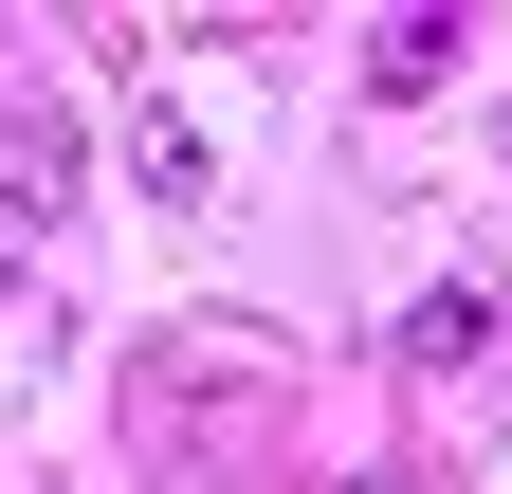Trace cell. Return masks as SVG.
I'll return each mask as SVG.
<instances>
[{
  "label": "cell",
  "mask_w": 512,
  "mask_h": 494,
  "mask_svg": "<svg viewBox=\"0 0 512 494\" xmlns=\"http://www.w3.org/2000/svg\"><path fill=\"white\" fill-rule=\"evenodd\" d=\"M92 202V129H74V110H55V92H0V220H74Z\"/></svg>",
  "instance_id": "1"
},
{
  "label": "cell",
  "mask_w": 512,
  "mask_h": 494,
  "mask_svg": "<svg viewBox=\"0 0 512 494\" xmlns=\"http://www.w3.org/2000/svg\"><path fill=\"white\" fill-rule=\"evenodd\" d=\"M128 183H147V202H220V147H202V110L128 92Z\"/></svg>",
  "instance_id": "2"
},
{
  "label": "cell",
  "mask_w": 512,
  "mask_h": 494,
  "mask_svg": "<svg viewBox=\"0 0 512 494\" xmlns=\"http://www.w3.org/2000/svg\"><path fill=\"white\" fill-rule=\"evenodd\" d=\"M494 348V293H421V312H403V366H476Z\"/></svg>",
  "instance_id": "3"
},
{
  "label": "cell",
  "mask_w": 512,
  "mask_h": 494,
  "mask_svg": "<svg viewBox=\"0 0 512 494\" xmlns=\"http://www.w3.org/2000/svg\"><path fill=\"white\" fill-rule=\"evenodd\" d=\"M366 74H384V92H439V74H458V19H384Z\"/></svg>",
  "instance_id": "4"
},
{
  "label": "cell",
  "mask_w": 512,
  "mask_h": 494,
  "mask_svg": "<svg viewBox=\"0 0 512 494\" xmlns=\"http://www.w3.org/2000/svg\"><path fill=\"white\" fill-rule=\"evenodd\" d=\"M0 293H19V220H0Z\"/></svg>",
  "instance_id": "5"
}]
</instances>
